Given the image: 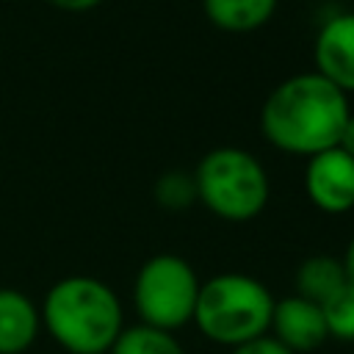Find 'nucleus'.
Masks as SVG:
<instances>
[{"mask_svg":"<svg viewBox=\"0 0 354 354\" xmlns=\"http://www.w3.org/2000/svg\"><path fill=\"white\" fill-rule=\"evenodd\" d=\"M329 337L340 343H354V282L340 285L324 304H321Z\"/></svg>","mask_w":354,"mask_h":354,"instance_id":"nucleus-13","label":"nucleus"},{"mask_svg":"<svg viewBox=\"0 0 354 354\" xmlns=\"http://www.w3.org/2000/svg\"><path fill=\"white\" fill-rule=\"evenodd\" d=\"M230 354H293V351L285 348L274 335L266 332V335H260V337H254V340H246V343L230 348Z\"/></svg>","mask_w":354,"mask_h":354,"instance_id":"nucleus-15","label":"nucleus"},{"mask_svg":"<svg viewBox=\"0 0 354 354\" xmlns=\"http://www.w3.org/2000/svg\"><path fill=\"white\" fill-rule=\"evenodd\" d=\"M196 199L232 224L257 218L271 199V180L263 160L243 147H213L194 169Z\"/></svg>","mask_w":354,"mask_h":354,"instance_id":"nucleus-4","label":"nucleus"},{"mask_svg":"<svg viewBox=\"0 0 354 354\" xmlns=\"http://www.w3.org/2000/svg\"><path fill=\"white\" fill-rule=\"evenodd\" d=\"M271 290L252 274L221 271L202 282L194 326L216 346L235 348L268 332L274 313Z\"/></svg>","mask_w":354,"mask_h":354,"instance_id":"nucleus-3","label":"nucleus"},{"mask_svg":"<svg viewBox=\"0 0 354 354\" xmlns=\"http://www.w3.org/2000/svg\"><path fill=\"white\" fill-rule=\"evenodd\" d=\"M47 3L66 14H86V11H94L97 6H102L105 0H47Z\"/></svg>","mask_w":354,"mask_h":354,"instance_id":"nucleus-16","label":"nucleus"},{"mask_svg":"<svg viewBox=\"0 0 354 354\" xmlns=\"http://www.w3.org/2000/svg\"><path fill=\"white\" fill-rule=\"evenodd\" d=\"M108 354H185V348L177 340V332H166L138 321L119 332Z\"/></svg>","mask_w":354,"mask_h":354,"instance_id":"nucleus-12","label":"nucleus"},{"mask_svg":"<svg viewBox=\"0 0 354 354\" xmlns=\"http://www.w3.org/2000/svg\"><path fill=\"white\" fill-rule=\"evenodd\" d=\"M337 147H340L343 152H348V155L354 158V113L348 116V122H346V127H343V136H340Z\"/></svg>","mask_w":354,"mask_h":354,"instance_id":"nucleus-17","label":"nucleus"},{"mask_svg":"<svg viewBox=\"0 0 354 354\" xmlns=\"http://www.w3.org/2000/svg\"><path fill=\"white\" fill-rule=\"evenodd\" d=\"M155 194V202L158 207L169 210V213H183L188 210L196 199V183H194V174L188 171H180V169H171V171H163L152 188Z\"/></svg>","mask_w":354,"mask_h":354,"instance_id":"nucleus-14","label":"nucleus"},{"mask_svg":"<svg viewBox=\"0 0 354 354\" xmlns=\"http://www.w3.org/2000/svg\"><path fill=\"white\" fill-rule=\"evenodd\" d=\"M268 335H274L293 354H310L329 340L321 304L301 299L299 293H290L274 301Z\"/></svg>","mask_w":354,"mask_h":354,"instance_id":"nucleus-8","label":"nucleus"},{"mask_svg":"<svg viewBox=\"0 0 354 354\" xmlns=\"http://www.w3.org/2000/svg\"><path fill=\"white\" fill-rule=\"evenodd\" d=\"M279 0H202L207 22L224 33H254L271 22Z\"/></svg>","mask_w":354,"mask_h":354,"instance_id":"nucleus-10","label":"nucleus"},{"mask_svg":"<svg viewBox=\"0 0 354 354\" xmlns=\"http://www.w3.org/2000/svg\"><path fill=\"white\" fill-rule=\"evenodd\" d=\"M315 72L335 83L343 94H354V8L329 14L313 39Z\"/></svg>","mask_w":354,"mask_h":354,"instance_id":"nucleus-7","label":"nucleus"},{"mask_svg":"<svg viewBox=\"0 0 354 354\" xmlns=\"http://www.w3.org/2000/svg\"><path fill=\"white\" fill-rule=\"evenodd\" d=\"M343 268H346V277H348V282H354V235H351V241H348V246H346V252H343Z\"/></svg>","mask_w":354,"mask_h":354,"instance_id":"nucleus-18","label":"nucleus"},{"mask_svg":"<svg viewBox=\"0 0 354 354\" xmlns=\"http://www.w3.org/2000/svg\"><path fill=\"white\" fill-rule=\"evenodd\" d=\"M304 194L310 205L326 216H343L354 210V158L340 147L307 158Z\"/></svg>","mask_w":354,"mask_h":354,"instance_id":"nucleus-6","label":"nucleus"},{"mask_svg":"<svg viewBox=\"0 0 354 354\" xmlns=\"http://www.w3.org/2000/svg\"><path fill=\"white\" fill-rule=\"evenodd\" d=\"M346 268L343 260L335 254H310L299 263L296 274H293V288L301 299H310L315 304H324L340 285H346Z\"/></svg>","mask_w":354,"mask_h":354,"instance_id":"nucleus-11","label":"nucleus"},{"mask_svg":"<svg viewBox=\"0 0 354 354\" xmlns=\"http://www.w3.org/2000/svg\"><path fill=\"white\" fill-rule=\"evenodd\" d=\"M202 279L196 268L174 254L160 252L141 263L133 279V307L141 324L177 332L194 324Z\"/></svg>","mask_w":354,"mask_h":354,"instance_id":"nucleus-5","label":"nucleus"},{"mask_svg":"<svg viewBox=\"0 0 354 354\" xmlns=\"http://www.w3.org/2000/svg\"><path fill=\"white\" fill-rule=\"evenodd\" d=\"M39 335V304L17 288H0V354H25L36 346Z\"/></svg>","mask_w":354,"mask_h":354,"instance_id":"nucleus-9","label":"nucleus"},{"mask_svg":"<svg viewBox=\"0 0 354 354\" xmlns=\"http://www.w3.org/2000/svg\"><path fill=\"white\" fill-rule=\"evenodd\" d=\"M351 113L348 94L324 75L315 69L296 72L279 80L263 100L260 133L277 152L313 158L337 147Z\"/></svg>","mask_w":354,"mask_h":354,"instance_id":"nucleus-1","label":"nucleus"},{"mask_svg":"<svg viewBox=\"0 0 354 354\" xmlns=\"http://www.w3.org/2000/svg\"><path fill=\"white\" fill-rule=\"evenodd\" d=\"M39 310L41 329L66 354H108L124 329L122 299L91 274H69L53 282Z\"/></svg>","mask_w":354,"mask_h":354,"instance_id":"nucleus-2","label":"nucleus"}]
</instances>
